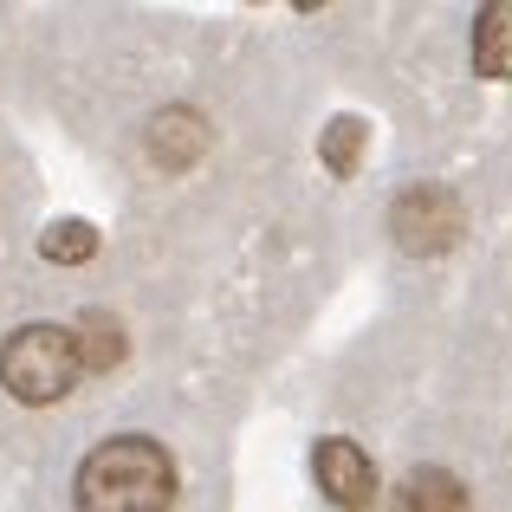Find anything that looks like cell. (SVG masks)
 Wrapping results in <instances>:
<instances>
[{
    "instance_id": "obj_1",
    "label": "cell",
    "mask_w": 512,
    "mask_h": 512,
    "mask_svg": "<svg viewBox=\"0 0 512 512\" xmlns=\"http://www.w3.org/2000/svg\"><path fill=\"white\" fill-rule=\"evenodd\" d=\"M169 500H175V467L143 435L104 441L78 467V506L85 512H169Z\"/></svg>"
},
{
    "instance_id": "obj_2",
    "label": "cell",
    "mask_w": 512,
    "mask_h": 512,
    "mask_svg": "<svg viewBox=\"0 0 512 512\" xmlns=\"http://www.w3.org/2000/svg\"><path fill=\"white\" fill-rule=\"evenodd\" d=\"M78 376H85V350H78L72 325H26L0 344V383H7V396L33 402V409L72 396Z\"/></svg>"
},
{
    "instance_id": "obj_3",
    "label": "cell",
    "mask_w": 512,
    "mask_h": 512,
    "mask_svg": "<svg viewBox=\"0 0 512 512\" xmlns=\"http://www.w3.org/2000/svg\"><path fill=\"white\" fill-rule=\"evenodd\" d=\"M312 474H318V487H325V500L344 506V512H363L376 500V467H370V454L350 448V441H318Z\"/></svg>"
},
{
    "instance_id": "obj_4",
    "label": "cell",
    "mask_w": 512,
    "mask_h": 512,
    "mask_svg": "<svg viewBox=\"0 0 512 512\" xmlns=\"http://www.w3.org/2000/svg\"><path fill=\"white\" fill-rule=\"evenodd\" d=\"M402 240H409V247H422V253L448 247V240H454V201L435 195V188L409 195V201H402Z\"/></svg>"
},
{
    "instance_id": "obj_5",
    "label": "cell",
    "mask_w": 512,
    "mask_h": 512,
    "mask_svg": "<svg viewBox=\"0 0 512 512\" xmlns=\"http://www.w3.org/2000/svg\"><path fill=\"white\" fill-rule=\"evenodd\" d=\"M396 512H467V487L441 467H415L396 493Z\"/></svg>"
},
{
    "instance_id": "obj_6",
    "label": "cell",
    "mask_w": 512,
    "mask_h": 512,
    "mask_svg": "<svg viewBox=\"0 0 512 512\" xmlns=\"http://www.w3.org/2000/svg\"><path fill=\"white\" fill-rule=\"evenodd\" d=\"M474 65L487 78H512V0H493L474 20Z\"/></svg>"
},
{
    "instance_id": "obj_7",
    "label": "cell",
    "mask_w": 512,
    "mask_h": 512,
    "mask_svg": "<svg viewBox=\"0 0 512 512\" xmlns=\"http://www.w3.org/2000/svg\"><path fill=\"white\" fill-rule=\"evenodd\" d=\"M195 150H201V124L188 111H175V117L156 124V156H163V163H188Z\"/></svg>"
},
{
    "instance_id": "obj_8",
    "label": "cell",
    "mask_w": 512,
    "mask_h": 512,
    "mask_svg": "<svg viewBox=\"0 0 512 512\" xmlns=\"http://www.w3.org/2000/svg\"><path fill=\"white\" fill-rule=\"evenodd\" d=\"M72 331H78V350H85V370H111L117 350H124V338L111 331V318H85V325H72Z\"/></svg>"
},
{
    "instance_id": "obj_9",
    "label": "cell",
    "mask_w": 512,
    "mask_h": 512,
    "mask_svg": "<svg viewBox=\"0 0 512 512\" xmlns=\"http://www.w3.org/2000/svg\"><path fill=\"white\" fill-rule=\"evenodd\" d=\"M91 247H98V234H91L85 221H59L46 240H39V253H46V260H85Z\"/></svg>"
},
{
    "instance_id": "obj_10",
    "label": "cell",
    "mask_w": 512,
    "mask_h": 512,
    "mask_svg": "<svg viewBox=\"0 0 512 512\" xmlns=\"http://www.w3.org/2000/svg\"><path fill=\"white\" fill-rule=\"evenodd\" d=\"M357 137H363L357 124H338V130H331V137H325V156H331V163H338V169H350V156H357Z\"/></svg>"
}]
</instances>
